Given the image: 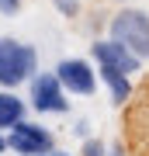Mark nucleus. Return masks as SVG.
<instances>
[{
    "mask_svg": "<svg viewBox=\"0 0 149 156\" xmlns=\"http://www.w3.org/2000/svg\"><path fill=\"white\" fill-rule=\"evenodd\" d=\"M80 156H108V146H104V139H83V146H80Z\"/></svg>",
    "mask_w": 149,
    "mask_h": 156,
    "instance_id": "9d476101",
    "label": "nucleus"
},
{
    "mask_svg": "<svg viewBox=\"0 0 149 156\" xmlns=\"http://www.w3.org/2000/svg\"><path fill=\"white\" fill-rule=\"evenodd\" d=\"M49 4H52L62 17H69V21H76V17L83 14V4H80V0H49Z\"/></svg>",
    "mask_w": 149,
    "mask_h": 156,
    "instance_id": "1a4fd4ad",
    "label": "nucleus"
},
{
    "mask_svg": "<svg viewBox=\"0 0 149 156\" xmlns=\"http://www.w3.org/2000/svg\"><path fill=\"white\" fill-rule=\"evenodd\" d=\"M7 149L14 156H45L49 149H55V139L45 125L21 118L14 128H7Z\"/></svg>",
    "mask_w": 149,
    "mask_h": 156,
    "instance_id": "20e7f679",
    "label": "nucleus"
},
{
    "mask_svg": "<svg viewBox=\"0 0 149 156\" xmlns=\"http://www.w3.org/2000/svg\"><path fill=\"white\" fill-rule=\"evenodd\" d=\"M38 73V49L21 38L0 35V87H21Z\"/></svg>",
    "mask_w": 149,
    "mask_h": 156,
    "instance_id": "f03ea898",
    "label": "nucleus"
},
{
    "mask_svg": "<svg viewBox=\"0 0 149 156\" xmlns=\"http://www.w3.org/2000/svg\"><path fill=\"white\" fill-rule=\"evenodd\" d=\"M108 156H128L125 142H111V146H108Z\"/></svg>",
    "mask_w": 149,
    "mask_h": 156,
    "instance_id": "f8f14e48",
    "label": "nucleus"
},
{
    "mask_svg": "<svg viewBox=\"0 0 149 156\" xmlns=\"http://www.w3.org/2000/svg\"><path fill=\"white\" fill-rule=\"evenodd\" d=\"M28 104L38 115H66L69 111V90L62 87V80L52 73H35L28 80Z\"/></svg>",
    "mask_w": 149,
    "mask_h": 156,
    "instance_id": "7ed1b4c3",
    "label": "nucleus"
},
{
    "mask_svg": "<svg viewBox=\"0 0 149 156\" xmlns=\"http://www.w3.org/2000/svg\"><path fill=\"white\" fill-rule=\"evenodd\" d=\"M97 76H101V83L108 87L115 108L128 104V97H132V73H125V69H118V66H97Z\"/></svg>",
    "mask_w": 149,
    "mask_h": 156,
    "instance_id": "0eeeda50",
    "label": "nucleus"
},
{
    "mask_svg": "<svg viewBox=\"0 0 149 156\" xmlns=\"http://www.w3.org/2000/svg\"><path fill=\"white\" fill-rule=\"evenodd\" d=\"M55 76L62 80V87L69 90V97H90V94L97 90V83H101V76H97V62L80 59V56L62 59L59 66H55Z\"/></svg>",
    "mask_w": 149,
    "mask_h": 156,
    "instance_id": "39448f33",
    "label": "nucleus"
},
{
    "mask_svg": "<svg viewBox=\"0 0 149 156\" xmlns=\"http://www.w3.org/2000/svg\"><path fill=\"white\" fill-rule=\"evenodd\" d=\"M45 156H73V153H62V149H49Z\"/></svg>",
    "mask_w": 149,
    "mask_h": 156,
    "instance_id": "ddd939ff",
    "label": "nucleus"
},
{
    "mask_svg": "<svg viewBox=\"0 0 149 156\" xmlns=\"http://www.w3.org/2000/svg\"><path fill=\"white\" fill-rule=\"evenodd\" d=\"M17 11H21V0H0V14H7V17H14Z\"/></svg>",
    "mask_w": 149,
    "mask_h": 156,
    "instance_id": "9b49d317",
    "label": "nucleus"
},
{
    "mask_svg": "<svg viewBox=\"0 0 149 156\" xmlns=\"http://www.w3.org/2000/svg\"><path fill=\"white\" fill-rule=\"evenodd\" d=\"M24 111H28V104L14 94L11 87H4V90H0V132L14 128V125L24 118Z\"/></svg>",
    "mask_w": 149,
    "mask_h": 156,
    "instance_id": "6e6552de",
    "label": "nucleus"
},
{
    "mask_svg": "<svg viewBox=\"0 0 149 156\" xmlns=\"http://www.w3.org/2000/svg\"><path fill=\"white\" fill-rule=\"evenodd\" d=\"M108 38H115L118 45H125L132 56L149 59V11L142 7H118L108 21Z\"/></svg>",
    "mask_w": 149,
    "mask_h": 156,
    "instance_id": "f257e3e1",
    "label": "nucleus"
},
{
    "mask_svg": "<svg viewBox=\"0 0 149 156\" xmlns=\"http://www.w3.org/2000/svg\"><path fill=\"white\" fill-rule=\"evenodd\" d=\"M90 59H94L97 66H118V69L132 73V76L142 69V59L132 56V52H128L125 45H118L115 38H94L90 42Z\"/></svg>",
    "mask_w": 149,
    "mask_h": 156,
    "instance_id": "423d86ee",
    "label": "nucleus"
},
{
    "mask_svg": "<svg viewBox=\"0 0 149 156\" xmlns=\"http://www.w3.org/2000/svg\"><path fill=\"white\" fill-rule=\"evenodd\" d=\"M0 153H7V135L0 132Z\"/></svg>",
    "mask_w": 149,
    "mask_h": 156,
    "instance_id": "4468645a",
    "label": "nucleus"
}]
</instances>
